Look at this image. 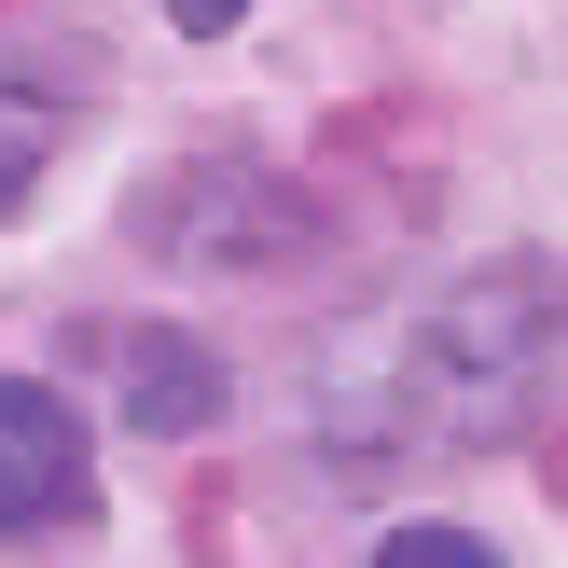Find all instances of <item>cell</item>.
Instances as JSON below:
<instances>
[{
    "instance_id": "1",
    "label": "cell",
    "mask_w": 568,
    "mask_h": 568,
    "mask_svg": "<svg viewBox=\"0 0 568 568\" xmlns=\"http://www.w3.org/2000/svg\"><path fill=\"white\" fill-rule=\"evenodd\" d=\"M568 361V264H471L416 320H375L320 375L333 458H486Z\"/></svg>"
},
{
    "instance_id": "2",
    "label": "cell",
    "mask_w": 568,
    "mask_h": 568,
    "mask_svg": "<svg viewBox=\"0 0 568 568\" xmlns=\"http://www.w3.org/2000/svg\"><path fill=\"white\" fill-rule=\"evenodd\" d=\"M98 499L83 471V416L55 403L42 375H0V527H70Z\"/></svg>"
},
{
    "instance_id": "3",
    "label": "cell",
    "mask_w": 568,
    "mask_h": 568,
    "mask_svg": "<svg viewBox=\"0 0 568 568\" xmlns=\"http://www.w3.org/2000/svg\"><path fill=\"white\" fill-rule=\"evenodd\" d=\"M125 403L139 430H194V416H222V361L181 333H125Z\"/></svg>"
},
{
    "instance_id": "4",
    "label": "cell",
    "mask_w": 568,
    "mask_h": 568,
    "mask_svg": "<svg viewBox=\"0 0 568 568\" xmlns=\"http://www.w3.org/2000/svg\"><path fill=\"white\" fill-rule=\"evenodd\" d=\"M42 153H55V98H28V83H0V209H14V194L42 181Z\"/></svg>"
},
{
    "instance_id": "5",
    "label": "cell",
    "mask_w": 568,
    "mask_h": 568,
    "mask_svg": "<svg viewBox=\"0 0 568 568\" xmlns=\"http://www.w3.org/2000/svg\"><path fill=\"white\" fill-rule=\"evenodd\" d=\"M375 568H499V555L471 541V527H388V541H375Z\"/></svg>"
},
{
    "instance_id": "6",
    "label": "cell",
    "mask_w": 568,
    "mask_h": 568,
    "mask_svg": "<svg viewBox=\"0 0 568 568\" xmlns=\"http://www.w3.org/2000/svg\"><path fill=\"white\" fill-rule=\"evenodd\" d=\"M166 14H181V28H194V42H209V28H236V14H250V0H166Z\"/></svg>"
}]
</instances>
